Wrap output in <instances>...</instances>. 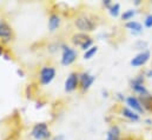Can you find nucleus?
Segmentation results:
<instances>
[{
	"label": "nucleus",
	"mask_w": 152,
	"mask_h": 140,
	"mask_svg": "<svg viewBox=\"0 0 152 140\" xmlns=\"http://www.w3.org/2000/svg\"><path fill=\"white\" fill-rule=\"evenodd\" d=\"M119 9H120V5L119 4H112L110 7H109V12L112 17H117L119 14Z\"/></svg>",
	"instance_id": "f3484780"
},
{
	"label": "nucleus",
	"mask_w": 152,
	"mask_h": 140,
	"mask_svg": "<svg viewBox=\"0 0 152 140\" xmlns=\"http://www.w3.org/2000/svg\"><path fill=\"white\" fill-rule=\"evenodd\" d=\"M60 25V18L58 14H51L48 18V30L51 32L56 31Z\"/></svg>",
	"instance_id": "f8f14e48"
},
{
	"label": "nucleus",
	"mask_w": 152,
	"mask_h": 140,
	"mask_svg": "<svg viewBox=\"0 0 152 140\" xmlns=\"http://www.w3.org/2000/svg\"><path fill=\"white\" fill-rule=\"evenodd\" d=\"M134 14H136V11L134 9H127V11H125L121 14V19L123 20H130V19H132L134 17Z\"/></svg>",
	"instance_id": "a211bd4d"
},
{
	"label": "nucleus",
	"mask_w": 152,
	"mask_h": 140,
	"mask_svg": "<svg viewBox=\"0 0 152 140\" xmlns=\"http://www.w3.org/2000/svg\"><path fill=\"white\" fill-rule=\"evenodd\" d=\"M126 104L129 105V107L132 109V111H134L136 113L138 112V113H142L143 111H144V107L142 105V103L136 98V97H129L127 99H126Z\"/></svg>",
	"instance_id": "9d476101"
},
{
	"label": "nucleus",
	"mask_w": 152,
	"mask_h": 140,
	"mask_svg": "<svg viewBox=\"0 0 152 140\" xmlns=\"http://www.w3.org/2000/svg\"><path fill=\"white\" fill-rule=\"evenodd\" d=\"M143 81H144L143 75H139L138 78L133 79L132 82H131V87H132V90H133L134 92H137V93H140L142 96L148 94V91H146V88L144 87Z\"/></svg>",
	"instance_id": "1a4fd4ad"
},
{
	"label": "nucleus",
	"mask_w": 152,
	"mask_h": 140,
	"mask_svg": "<svg viewBox=\"0 0 152 140\" xmlns=\"http://www.w3.org/2000/svg\"><path fill=\"white\" fill-rule=\"evenodd\" d=\"M106 140H120V130L118 126H112L107 134H106Z\"/></svg>",
	"instance_id": "ddd939ff"
},
{
	"label": "nucleus",
	"mask_w": 152,
	"mask_h": 140,
	"mask_svg": "<svg viewBox=\"0 0 152 140\" xmlns=\"http://www.w3.org/2000/svg\"><path fill=\"white\" fill-rule=\"evenodd\" d=\"M129 30H131V31H133V32H137V33H140L142 32V30H143V26H142V24L140 23H138V21H133V20H131V21H129V23H126V25H125Z\"/></svg>",
	"instance_id": "2eb2a0df"
},
{
	"label": "nucleus",
	"mask_w": 152,
	"mask_h": 140,
	"mask_svg": "<svg viewBox=\"0 0 152 140\" xmlns=\"http://www.w3.org/2000/svg\"><path fill=\"white\" fill-rule=\"evenodd\" d=\"M77 59V52L69 47V46H63V54H61V65L69 66L72 63H75Z\"/></svg>",
	"instance_id": "20e7f679"
},
{
	"label": "nucleus",
	"mask_w": 152,
	"mask_h": 140,
	"mask_svg": "<svg viewBox=\"0 0 152 140\" xmlns=\"http://www.w3.org/2000/svg\"><path fill=\"white\" fill-rule=\"evenodd\" d=\"M144 25H145V27L151 28L152 27V14H149V15L145 18V20H144Z\"/></svg>",
	"instance_id": "6ab92c4d"
},
{
	"label": "nucleus",
	"mask_w": 152,
	"mask_h": 140,
	"mask_svg": "<svg viewBox=\"0 0 152 140\" xmlns=\"http://www.w3.org/2000/svg\"><path fill=\"white\" fill-rule=\"evenodd\" d=\"M13 35L11 26L6 23V21H0V38H2L4 40H10Z\"/></svg>",
	"instance_id": "9b49d317"
},
{
	"label": "nucleus",
	"mask_w": 152,
	"mask_h": 140,
	"mask_svg": "<svg viewBox=\"0 0 152 140\" xmlns=\"http://www.w3.org/2000/svg\"><path fill=\"white\" fill-rule=\"evenodd\" d=\"M97 51H98V47H97V46L90 47L87 51H85V53H84V59H91V58L97 53Z\"/></svg>",
	"instance_id": "dca6fc26"
},
{
	"label": "nucleus",
	"mask_w": 152,
	"mask_h": 140,
	"mask_svg": "<svg viewBox=\"0 0 152 140\" xmlns=\"http://www.w3.org/2000/svg\"><path fill=\"white\" fill-rule=\"evenodd\" d=\"M78 85H79V74L73 72L65 80V91L66 92H73L78 87Z\"/></svg>",
	"instance_id": "6e6552de"
},
{
	"label": "nucleus",
	"mask_w": 152,
	"mask_h": 140,
	"mask_svg": "<svg viewBox=\"0 0 152 140\" xmlns=\"http://www.w3.org/2000/svg\"><path fill=\"white\" fill-rule=\"evenodd\" d=\"M72 42L77 46H80L81 50H84V51H87L90 47H92V39L85 33L75 34L72 36Z\"/></svg>",
	"instance_id": "7ed1b4c3"
},
{
	"label": "nucleus",
	"mask_w": 152,
	"mask_h": 140,
	"mask_svg": "<svg viewBox=\"0 0 152 140\" xmlns=\"http://www.w3.org/2000/svg\"><path fill=\"white\" fill-rule=\"evenodd\" d=\"M56 77V70L51 66H45L40 70V74H39V79L41 85H48Z\"/></svg>",
	"instance_id": "39448f33"
},
{
	"label": "nucleus",
	"mask_w": 152,
	"mask_h": 140,
	"mask_svg": "<svg viewBox=\"0 0 152 140\" xmlns=\"http://www.w3.org/2000/svg\"><path fill=\"white\" fill-rule=\"evenodd\" d=\"M31 136L37 140H45L50 137V130H48V126L47 124L45 122H39L36 124L32 128V132H31Z\"/></svg>",
	"instance_id": "f03ea898"
},
{
	"label": "nucleus",
	"mask_w": 152,
	"mask_h": 140,
	"mask_svg": "<svg viewBox=\"0 0 152 140\" xmlns=\"http://www.w3.org/2000/svg\"><path fill=\"white\" fill-rule=\"evenodd\" d=\"M121 113H123V115H124V117L129 118L130 120H133V121L139 120V114H138V113H136L134 111H132L131 108L124 107V108L121 109Z\"/></svg>",
	"instance_id": "4468645a"
},
{
	"label": "nucleus",
	"mask_w": 152,
	"mask_h": 140,
	"mask_svg": "<svg viewBox=\"0 0 152 140\" xmlns=\"http://www.w3.org/2000/svg\"><path fill=\"white\" fill-rule=\"evenodd\" d=\"M76 26L78 30H80L81 32H91L96 28V23L93 21V19L86 14H81L79 15L75 21Z\"/></svg>",
	"instance_id": "f257e3e1"
},
{
	"label": "nucleus",
	"mask_w": 152,
	"mask_h": 140,
	"mask_svg": "<svg viewBox=\"0 0 152 140\" xmlns=\"http://www.w3.org/2000/svg\"><path fill=\"white\" fill-rule=\"evenodd\" d=\"M53 140H65V139H64V137H63V136H58V137H56Z\"/></svg>",
	"instance_id": "412c9836"
},
{
	"label": "nucleus",
	"mask_w": 152,
	"mask_h": 140,
	"mask_svg": "<svg viewBox=\"0 0 152 140\" xmlns=\"http://www.w3.org/2000/svg\"><path fill=\"white\" fill-rule=\"evenodd\" d=\"M150 59V52L149 51H143L140 53H138L132 60H131V65L133 67H139L145 65Z\"/></svg>",
	"instance_id": "423d86ee"
},
{
	"label": "nucleus",
	"mask_w": 152,
	"mask_h": 140,
	"mask_svg": "<svg viewBox=\"0 0 152 140\" xmlns=\"http://www.w3.org/2000/svg\"><path fill=\"white\" fill-rule=\"evenodd\" d=\"M105 6H107V7H110L111 5H112V2H111V0H104V2H103Z\"/></svg>",
	"instance_id": "aec40b11"
},
{
	"label": "nucleus",
	"mask_w": 152,
	"mask_h": 140,
	"mask_svg": "<svg viewBox=\"0 0 152 140\" xmlns=\"http://www.w3.org/2000/svg\"><path fill=\"white\" fill-rule=\"evenodd\" d=\"M94 80H96V77L92 74H88V73L79 74V84H80V87L83 91H87Z\"/></svg>",
	"instance_id": "0eeeda50"
},
{
	"label": "nucleus",
	"mask_w": 152,
	"mask_h": 140,
	"mask_svg": "<svg viewBox=\"0 0 152 140\" xmlns=\"http://www.w3.org/2000/svg\"><path fill=\"white\" fill-rule=\"evenodd\" d=\"M1 54H2V46L0 45V55H1Z\"/></svg>",
	"instance_id": "4be33fe9"
}]
</instances>
